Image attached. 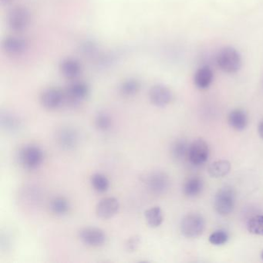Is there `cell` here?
Wrapping results in <instances>:
<instances>
[{
    "instance_id": "obj_1",
    "label": "cell",
    "mask_w": 263,
    "mask_h": 263,
    "mask_svg": "<svg viewBox=\"0 0 263 263\" xmlns=\"http://www.w3.org/2000/svg\"><path fill=\"white\" fill-rule=\"evenodd\" d=\"M44 160V151L36 145H25L18 153V161L26 170H36L41 166Z\"/></svg>"
},
{
    "instance_id": "obj_2",
    "label": "cell",
    "mask_w": 263,
    "mask_h": 263,
    "mask_svg": "<svg viewBox=\"0 0 263 263\" xmlns=\"http://www.w3.org/2000/svg\"><path fill=\"white\" fill-rule=\"evenodd\" d=\"M216 62L221 71L228 74L236 73L242 67V57L236 49L231 47H224L218 52Z\"/></svg>"
},
{
    "instance_id": "obj_3",
    "label": "cell",
    "mask_w": 263,
    "mask_h": 263,
    "mask_svg": "<svg viewBox=\"0 0 263 263\" xmlns=\"http://www.w3.org/2000/svg\"><path fill=\"white\" fill-rule=\"evenodd\" d=\"M236 193L232 187L220 188L215 194L214 207L220 215H228L233 212L236 205Z\"/></svg>"
},
{
    "instance_id": "obj_4",
    "label": "cell",
    "mask_w": 263,
    "mask_h": 263,
    "mask_svg": "<svg viewBox=\"0 0 263 263\" xmlns=\"http://www.w3.org/2000/svg\"><path fill=\"white\" fill-rule=\"evenodd\" d=\"M143 182L147 189L154 194H162L167 191L170 180L165 172H153L143 177Z\"/></svg>"
},
{
    "instance_id": "obj_5",
    "label": "cell",
    "mask_w": 263,
    "mask_h": 263,
    "mask_svg": "<svg viewBox=\"0 0 263 263\" xmlns=\"http://www.w3.org/2000/svg\"><path fill=\"white\" fill-rule=\"evenodd\" d=\"M206 227L204 218L199 214H189L182 219L181 232L187 238H197L203 233Z\"/></svg>"
},
{
    "instance_id": "obj_6",
    "label": "cell",
    "mask_w": 263,
    "mask_h": 263,
    "mask_svg": "<svg viewBox=\"0 0 263 263\" xmlns=\"http://www.w3.org/2000/svg\"><path fill=\"white\" fill-rule=\"evenodd\" d=\"M56 142L64 151H73L77 148L80 141L78 132L71 127H63L56 130Z\"/></svg>"
},
{
    "instance_id": "obj_7",
    "label": "cell",
    "mask_w": 263,
    "mask_h": 263,
    "mask_svg": "<svg viewBox=\"0 0 263 263\" xmlns=\"http://www.w3.org/2000/svg\"><path fill=\"white\" fill-rule=\"evenodd\" d=\"M209 157V148L203 139H197L189 145L188 159L194 166H202L207 161Z\"/></svg>"
},
{
    "instance_id": "obj_8",
    "label": "cell",
    "mask_w": 263,
    "mask_h": 263,
    "mask_svg": "<svg viewBox=\"0 0 263 263\" xmlns=\"http://www.w3.org/2000/svg\"><path fill=\"white\" fill-rule=\"evenodd\" d=\"M78 235L83 243L92 247L103 246L107 240L105 231L96 227H86L80 229Z\"/></svg>"
},
{
    "instance_id": "obj_9",
    "label": "cell",
    "mask_w": 263,
    "mask_h": 263,
    "mask_svg": "<svg viewBox=\"0 0 263 263\" xmlns=\"http://www.w3.org/2000/svg\"><path fill=\"white\" fill-rule=\"evenodd\" d=\"M120 209V202L116 198L101 199L96 206V214L102 219H108L117 215Z\"/></svg>"
},
{
    "instance_id": "obj_10",
    "label": "cell",
    "mask_w": 263,
    "mask_h": 263,
    "mask_svg": "<svg viewBox=\"0 0 263 263\" xmlns=\"http://www.w3.org/2000/svg\"><path fill=\"white\" fill-rule=\"evenodd\" d=\"M0 126L8 133H16L22 128L23 120L11 111H3L0 114Z\"/></svg>"
},
{
    "instance_id": "obj_11",
    "label": "cell",
    "mask_w": 263,
    "mask_h": 263,
    "mask_svg": "<svg viewBox=\"0 0 263 263\" xmlns=\"http://www.w3.org/2000/svg\"><path fill=\"white\" fill-rule=\"evenodd\" d=\"M172 93L164 86L154 87L150 93L151 103L157 107H165L169 105L172 100Z\"/></svg>"
},
{
    "instance_id": "obj_12",
    "label": "cell",
    "mask_w": 263,
    "mask_h": 263,
    "mask_svg": "<svg viewBox=\"0 0 263 263\" xmlns=\"http://www.w3.org/2000/svg\"><path fill=\"white\" fill-rule=\"evenodd\" d=\"M214 74L209 66H203L199 68L194 77V83L200 90L209 88L213 81Z\"/></svg>"
},
{
    "instance_id": "obj_13",
    "label": "cell",
    "mask_w": 263,
    "mask_h": 263,
    "mask_svg": "<svg viewBox=\"0 0 263 263\" xmlns=\"http://www.w3.org/2000/svg\"><path fill=\"white\" fill-rule=\"evenodd\" d=\"M228 122L233 129L238 132H242L248 125L247 114L242 110H234L228 114Z\"/></svg>"
},
{
    "instance_id": "obj_14",
    "label": "cell",
    "mask_w": 263,
    "mask_h": 263,
    "mask_svg": "<svg viewBox=\"0 0 263 263\" xmlns=\"http://www.w3.org/2000/svg\"><path fill=\"white\" fill-rule=\"evenodd\" d=\"M63 94L57 90H48L43 94L41 103L47 109H55L63 104Z\"/></svg>"
},
{
    "instance_id": "obj_15",
    "label": "cell",
    "mask_w": 263,
    "mask_h": 263,
    "mask_svg": "<svg viewBox=\"0 0 263 263\" xmlns=\"http://www.w3.org/2000/svg\"><path fill=\"white\" fill-rule=\"evenodd\" d=\"M231 171V163L227 160H216L209 167V174L212 178H221Z\"/></svg>"
},
{
    "instance_id": "obj_16",
    "label": "cell",
    "mask_w": 263,
    "mask_h": 263,
    "mask_svg": "<svg viewBox=\"0 0 263 263\" xmlns=\"http://www.w3.org/2000/svg\"><path fill=\"white\" fill-rule=\"evenodd\" d=\"M204 188V182L199 177L188 178L184 185L183 191L185 195L189 198H194L202 193Z\"/></svg>"
},
{
    "instance_id": "obj_17",
    "label": "cell",
    "mask_w": 263,
    "mask_h": 263,
    "mask_svg": "<svg viewBox=\"0 0 263 263\" xmlns=\"http://www.w3.org/2000/svg\"><path fill=\"white\" fill-rule=\"evenodd\" d=\"M145 216L147 223L151 228H157L164 221L162 210L158 206H154L145 211Z\"/></svg>"
},
{
    "instance_id": "obj_18",
    "label": "cell",
    "mask_w": 263,
    "mask_h": 263,
    "mask_svg": "<svg viewBox=\"0 0 263 263\" xmlns=\"http://www.w3.org/2000/svg\"><path fill=\"white\" fill-rule=\"evenodd\" d=\"M50 209L55 215L63 216L69 212L71 204L66 198L59 196L52 199L50 203Z\"/></svg>"
},
{
    "instance_id": "obj_19",
    "label": "cell",
    "mask_w": 263,
    "mask_h": 263,
    "mask_svg": "<svg viewBox=\"0 0 263 263\" xmlns=\"http://www.w3.org/2000/svg\"><path fill=\"white\" fill-rule=\"evenodd\" d=\"M188 148L189 145L185 140H177L172 145L171 154L175 160H181L188 157Z\"/></svg>"
},
{
    "instance_id": "obj_20",
    "label": "cell",
    "mask_w": 263,
    "mask_h": 263,
    "mask_svg": "<svg viewBox=\"0 0 263 263\" xmlns=\"http://www.w3.org/2000/svg\"><path fill=\"white\" fill-rule=\"evenodd\" d=\"M90 184L98 192H106L110 188V181L103 174H93L90 177Z\"/></svg>"
},
{
    "instance_id": "obj_21",
    "label": "cell",
    "mask_w": 263,
    "mask_h": 263,
    "mask_svg": "<svg viewBox=\"0 0 263 263\" xmlns=\"http://www.w3.org/2000/svg\"><path fill=\"white\" fill-rule=\"evenodd\" d=\"M94 124L100 132H106L112 127L113 120L108 113L101 111L95 117Z\"/></svg>"
},
{
    "instance_id": "obj_22",
    "label": "cell",
    "mask_w": 263,
    "mask_h": 263,
    "mask_svg": "<svg viewBox=\"0 0 263 263\" xmlns=\"http://www.w3.org/2000/svg\"><path fill=\"white\" fill-rule=\"evenodd\" d=\"M247 229L251 234L263 236V215H255L248 221Z\"/></svg>"
},
{
    "instance_id": "obj_23",
    "label": "cell",
    "mask_w": 263,
    "mask_h": 263,
    "mask_svg": "<svg viewBox=\"0 0 263 263\" xmlns=\"http://www.w3.org/2000/svg\"><path fill=\"white\" fill-rule=\"evenodd\" d=\"M228 240V235L224 230H217L210 235L209 238V242L214 246H222Z\"/></svg>"
},
{
    "instance_id": "obj_24",
    "label": "cell",
    "mask_w": 263,
    "mask_h": 263,
    "mask_svg": "<svg viewBox=\"0 0 263 263\" xmlns=\"http://www.w3.org/2000/svg\"><path fill=\"white\" fill-rule=\"evenodd\" d=\"M140 243H141V237L139 236L135 235L132 236L126 242V250L129 252H135L139 247Z\"/></svg>"
},
{
    "instance_id": "obj_25",
    "label": "cell",
    "mask_w": 263,
    "mask_h": 263,
    "mask_svg": "<svg viewBox=\"0 0 263 263\" xmlns=\"http://www.w3.org/2000/svg\"><path fill=\"white\" fill-rule=\"evenodd\" d=\"M258 134H259L260 138L263 140V120H261L258 125Z\"/></svg>"
},
{
    "instance_id": "obj_26",
    "label": "cell",
    "mask_w": 263,
    "mask_h": 263,
    "mask_svg": "<svg viewBox=\"0 0 263 263\" xmlns=\"http://www.w3.org/2000/svg\"><path fill=\"white\" fill-rule=\"evenodd\" d=\"M261 258H262V259H263V252H262V253H261Z\"/></svg>"
}]
</instances>
